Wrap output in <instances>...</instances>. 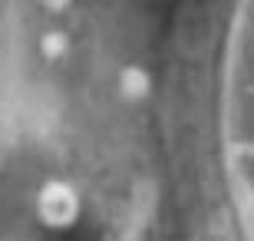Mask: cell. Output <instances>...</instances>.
<instances>
[{
    "label": "cell",
    "mask_w": 254,
    "mask_h": 241,
    "mask_svg": "<svg viewBox=\"0 0 254 241\" xmlns=\"http://www.w3.org/2000/svg\"><path fill=\"white\" fill-rule=\"evenodd\" d=\"M76 0H0V188L76 86Z\"/></svg>",
    "instance_id": "6da1fadb"
}]
</instances>
